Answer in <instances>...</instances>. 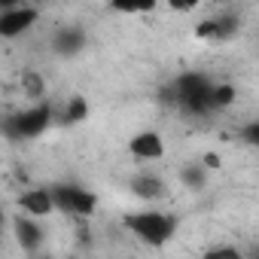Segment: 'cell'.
<instances>
[{
	"mask_svg": "<svg viewBox=\"0 0 259 259\" xmlns=\"http://www.w3.org/2000/svg\"><path fill=\"white\" fill-rule=\"evenodd\" d=\"M19 207H22L25 213H31V217H46L55 204H52V195H49L46 189H31V192H25V195L19 198Z\"/></svg>",
	"mask_w": 259,
	"mask_h": 259,
	"instance_id": "7",
	"label": "cell"
},
{
	"mask_svg": "<svg viewBox=\"0 0 259 259\" xmlns=\"http://www.w3.org/2000/svg\"><path fill=\"white\" fill-rule=\"evenodd\" d=\"M125 226L132 229L138 238H144L147 244L162 247V244H168V238L174 235L177 220H174V217H168V213L147 210V213H135V217H128V220H125Z\"/></svg>",
	"mask_w": 259,
	"mask_h": 259,
	"instance_id": "2",
	"label": "cell"
},
{
	"mask_svg": "<svg viewBox=\"0 0 259 259\" xmlns=\"http://www.w3.org/2000/svg\"><path fill=\"white\" fill-rule=\"evenodd\" d=\"M210 89H213V82L204 73H183L171 85V95H174V101L180 104L183 113L204 116V113H210Z\"/></svg>",
	"mask_w": 259,
	"mask_h": 259,
	"instance_id": "1",
	"label": "cell"
},
{
	"mask_svg": "<svg viewBox=\"0 0 259 259\" xmlns=\"http://www.w3.org/2000/svg\"><path fill=\"white\" fill-rule=\"evenodd\" d=\"M232 98H235V89H232V85H213V89H210V110L229 107Z\"/></svg>",
	"mask_w": 259,
	"mask_h": 259,
	"instance_id": "11",
	"label": "cell"
},
{
	"mask_svg": "<svg viewBox=\"0 0 259 259\" xmlns=\"http://www.w3.org/2000/svg\"><path fill=\"white\" fill-rule=\"evenodd\" d=\"M132 153H135L138 159H162L165 144H162V138H159L156 132H144V135L132 138Z\"/></svg>",
	"mask_w": 259,
	"mask_h": 259,
	"instance_id": "6",
	"label": "cell"
},
{
	"mask_svg": "<svg viewBox=\"0 0 259 259\" xmlns=\"http://www.w3.org/2000/svg\"><path fill=\"white\" fill-rule=\"evenodd\" d=\"M22 79H25V92H28L31 98H43V79H40L37 73H31V70H28Z\"/></svg>",
	"mask_w": 259,
	"mask_h": 259,
	"instance_id": "14",
	"label": "cell"
},
{
	"mask_svg": "<svg viewBox=\"0 0 259 259\" xmlns=\"http://www.w3.org/2000/svg\"><path fill=\"white\" fill-rule=\"evenodd\" d=\"M85 46V34L79 28H64L55 34V52L58 55H76Z\"/></svg>",
	"mask_w": 259,
	"mask_h": 259,
	"instance_id": "8",
	"label": "cell"
},
{
	"mask_svg": "<svg viewBox=\"0 0 259 259\" xmlns=\"http://www.w3.org/2000/svg\"><path fill=\"white\" fill-rule=\"evenodd\" d=\"M0 223H4V213H0Z\"/></svg>",
	"mask_w": 259,
	"mask_h": 259,
	"instance_id": "18",
	"label": "cell"
},
{
	"mask_svg": "<svg viewBox=\"0 0 259 259\" xmlns=\"http://www.w3.org/2000/svg\"><path fill=\"white\" fill-rule=\"evenodd\" d=\"M49 119H52V107H49V104L31 107V110L16 113V116L10 119V135H16V138H37L40 132H46Z\"/></svg>",
	"mask_w": 259,
	"mask_h": 259,
	"instance_id": "3",
	"label": "cell"
},
{
	"mask_svg": "<svg viewBox=\"0 0 259 259\" xmlns=\"http://www.w3.org/2000/svg\"><path fill=\"white\" fill-rule=\"evenodd\" d=\"M204 259H244L235 247H220V250H210V253H204Z\"/></svg>",
	"mask_w": 259,
	"mask_h": 259,
	"instance_id": "15",
	"label": "cell"
},
{
	"mask_svg": "<svg viewBox=\"0 0 259 259\" xmlns=\"http://www.w3.org/2000/svg\"><path fill=\"white\" fill-rule=\"evenodd\" d=\"M183 183H186V186H192V189H201V186H204V168L189 165V168L183 171Z\"/></svg>",
	"mask_w": 259,
	"mask_h": 259,
	"instance_id": "13",
	"label": "cell"
},
{
	"mask_svg": "<svg viewBox=\"0 0 259 259\" xmlns=\"http://www.w3.org/2000/svg\"><path fill=\"white\" fill-rule=\"evenodd\" d=\"M37 22V10L31 7H10L0 13V37H19Z\"/></svg>",
	"mask_w": 259,
	"mask_h": 259,
	"instance_id": "5",
	"label": "cell"
},
{
	"mask_svg": "<svg viewBox=\"0 0 259 259\" xmlns=\"http://www.w3.org/2000/svg\"><path fill=\"white\" fill-rule=\"evenodd\" d=\"M49 195H52V204H58V207L67 210V213L89 217V213L95 210V195L85 192V189H79V186H58V189L49 192Z\"/></svg>",
	"mask_w": 259,
	"mask_h": 259,
	"instance_id": "4",
	"label": "cell"
},
{
	"mask_svg": "<svg viewBox=\"0 0 259 259\" xmlns=\"http://www.w3.org/2000/svg\"><path fill=\"white\" fill-rule=\"evenodd\" d=\"M16 238H19V244H22L25 250H37L40 241H43V232H40V226H34L31 220H16Z\"/></svg>",
	"mask_w": 259,
	"mask_h": 259,
	"instance_id": "9",
	"label": "cell"
},
{
	"mask_svg": "<svg viewBox=\"0 0 259 259\" xmlns=\"http://www.w3.org/2000/svg\"><path fill=\"white\" fill-rule=\"evenodd\" d=\"M204 168H220V159L217 156H204Z\"/></svg>",
	"mask_w": 259,
	"mask_h": 259,
	"instance_id": "17",
	"label": "cell"
},
{
	"mask_svg": "<svg viewBox=\"0 0 259 259\" xmlns=\"http://www.w3.org/2000/svg\"><path fill=\"white\" fill-rule=\"evenodd\" d=\"M244 138H247V144H253V147L259 144V125H256V122L244 128Z\"/></svg>",
	"mask_w": 259,
	"mask_h": 259,
	"instance_id": "16",
	"label": "cell"
},
{
	"mask_svg": "<svg viewBox=\"0 0 259 259\" xmlns=\"http://www.w3.org/2000/svg\"><path fill=\"white\" fill-rule=\"evenodd\" d=\"M85 113H89V104L82 98H70V104L64 110V122H79V119H85Z\"/></svg>",
	"mask_w": 259,
	"mask_h": 259,
	"instance_id": "12",
	"label": "cell"
},
{
	"mask_svg": "<svg viewBox=\"0 0 259 259\" xmlns=\"http://www.w3.org/2000/svg\"><path fill=\"white\" fill-rule=\"evenodd\" d=\"M132 189H135L141 198H159V195H165V186H162V180H156V177H135Z\"/></svg>",
	"mask_w": 259,
	"mask_h": 259,
	"instance_id": "10",
	"label": "cell"
}]
</instances>
